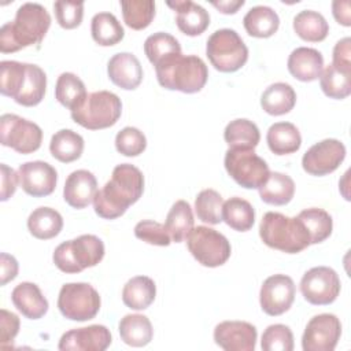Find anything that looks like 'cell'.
I'll return each instance as SVG.
<instances>
[{
	"instance_id": "6da1fadb",
	"label": "cell",
	"mask_w": 351,
	"mask_h": 351,
	"mask_svg": "<svg viewBox=\"0 0 351 351\" xmlns=\"http://www.w3.org/2000/svg\"><path fill=\"white\" fill-rule=\"evenodd\" d=\"M143 191L144 176L140 169L130 163H121L114 167L110 181L97 189L93 199L95 213L103 219H115L141 197Z\"/></svg>"
},
{
	"instance_id": "7a4b0ae2",
	"label": "cell",
	"mask_w": 351,
	"mask_h": 351,
	"mask_svg": "<svg viewBox=\"0 0 351 351\" xmlns=\"http://www.w3.org/2000/svg\"><path fill=\"white\" fill-rule=\"evenodd\" d=\"M51 26V15L38 3H25L15 14L12 22H5L0 29V51L16 52L26 47L38 45Z\"/></svg>"
},
{
	"instance_id": "3957f363",
	"label": "cell",
	"mask_w": 351,
	"mask_h": 351,
	"mask_svg": "<svg viewBox=\"0 0 351 351\" xmlns=\"http://www.w3.org/2000/svg\"><path fill=\"white\" fill-rule=\"evenodd\" d=\"M160 86L182 93L200 92L208 78V70L202 58L196 55L173 53L155 66Z\"/></svg>"
},
{
	"instance_id": "277c9868",
	"label": "cell",
	"mask_w": 351,
	"mask_h": 351,
	"mask_svg": "<svg viewBox=\"0 0 351 351\" xmlns=\"http://www.w3.org/2000/svg\"><path fill=\"white\" fill-rule=\"evenodd\" d=\"M259 236L267 247L287 254H298L311 244L310 236L298 217H287L276 211H269L262 217Z\"/></svg>"
},
{
	"instance_id": "5b68a950",
	"label": "cell",
	"mask_w": 351,
	"mask_h": 351,
	"mask_svg": "<svg viewBox=\"0 0 351 351\" xmlns=\"http://www.w3.org/2000/svg\"><path fill=\"white\" fill-rule=\"evenodd\" d=\"M104 243L95 234H81L60 243L52 255L55 266L63 273H80L93 267L104 258Z\"/></svg>"
},
{
	"instance_id": "8992f818",
	"label": "cell",
	"mask_w": 351,
	"mask_h": 351,
	"mask_svg": "<svg viewBox=\"0 0 351 351\" xmlns=\"http://www.w3.org/2000/svg\"><path fill=\"white\" fill-rule=\"evenodd\" d=\"M206 55L215 70L234 73L248 60V48L236 30L219 29L208 37Z\"/></svg>"
},
{
	"instance_id": "52a82bcc",
	"label": "cell",
	"mask_w": 351,
	"mask_h": 351,
	"mask_svg": "<svg viewBox=\"0 0 351 351\" xmlns=\"http://www.w3.org/2000/svg\"><path fill=\"white\" fill-rule=\"evenodd\" d=\"M121 114V99L110 90H99L88 93L84 104L71 112V119L85 129L99 130L115 125Z\"/></svg>"
},
{
	"instance_id": "ba28073f",
	"label": "cell",
	"mask_w": 351,
	"mask_h": 351,
	"mask_svg": "<svg viewBox=\"0 0 351 351\" xmlns=\"http://www.w3.org/2000/svg\"><path fill=\"white\" fill-rule=\"evenodd\" d=\"M100 306V295L90 284L67 282L59 291L58 308L67 319L89 321L97 315Z\"/></svg>"
},
{
	"instance_id": "9c48e42d",
	"label": "cell",
	"mask_w": 351,
	"mask_h": 351,
	"mask_svg": "<svg viewBox=\"0 0 351 351\" xmlns=\"http://www.w3.org/2000/svg\"><path fill=\"white\" fill-rule=\"evenodd\" d=\"M223 165L228 174L245 189H258L270 174L267 163L254 148H229Z\"/></svg>"
},
{
	"instance_id": "30bf717a",
	"label": "cell",
	"mask_w": 351,
	"mask_h": 351,
	"mask_svg": "<svg viewBox=\"0 0 351 351\" xmlns=\"http://www.w3.org/2000/svg\"><path fill=\"white\" fill-rule=\"evenodd\" d=\"M185 240L192 256L206 267L222 266L230 258L232 247L229 240L208 226L193 228Z\"/></svg>"
},
{
	"instance_id": "8fae6325",
	"label": "cell",
	"mask_w": 351,
	"mask_h": 351,
	"mask_svg": "<svg viewBox=\"0 0 351 351\" xmlns=\"http://www.w3.org/2000/svg\"><path fill=\"white\" fill-rule=\"evenodd\" d=\"M41 128L15 114H3L0 117V143L18 154L27 155L41 147Z\"/></svg>"
},
{
	"instance_id": "7c38bea8",
	"label": "cell",
	"mask_w": 351,
	"mask_h": 351,
	"mask_svg": "<svg viewBox=\"0 0 351 351\" xmlns=\"http://www.w3.org/2000/svg\"><path fill=\"white\" fill-rule=\"evenodd\" d=\"M340 278L328 266H315L307 270L300 280V292L310 304L326 306L333 303L340 293Z\"/></svg>"
},
{
	"instance_id": "4fadbf2b",
	"label": "cell",
	"mask_w": 351,
	"mask_h": 351,
	"mask_svg": "<svg viewBox=\"0 0 351 351\" xmlns=\"http://www.w3.org/2000/svg\"><path fill=\"white\" fill-rule=\"evenodd\" d=\"M341 336V324L335 314L314 315L306 325L302 336L304 351H333Z\"/></svg>"
},
{
	"instance_id": "5bb4252c",
	"label": "cell",
	"mask_w": 351,
	"mask_h": 351,
	"mask_svg": "<svg viewBox=\"0 0 351 351\" xmlns=\"http://www.w3.org/2000/svg\"><path fill=\"white\" fill-rule=\"evenodd\" d=\"M346 158V145L336 138H325L311 145L302 158V167L311 176L333 173Z\"/></svg>"
},
{
	"instance_id": "9a60e30c",
	"label": "cell",
	"mask_w": 351,
	"mask_h": 351,
	"mask_svg": "<svg viewBox=\"0 0 351 351\" xmlns=\"http://www.w3.org/2000/svg\"><path fill=\"white\" fill-rule=\"evenodd\" d=\"M295 282L289 276L273 274L267 277L261 287V308L267 315H281L291 308L295 300Z\"/></svg>"
},
{
	"instance_id": "2e32d148",
	"label": "cell",
	"mask_w": 351,
	"mask_h": 351,
	"mask_svg": "<svg viewBox=\"0 0 351 351\" xmlns=\"http://www.w3.org/2000/svg\"><path fill=\"white\" fill-rule=\"evenodd\" d=\"M19 185L25 193L33 197L51 195L58 182V173L53 166L44 160H32L22 163L18 169Z\"/></svg>"
},
{
	"instance_id": "e0dca14e",
	"label": "cell",
	"mask_w": 351,
	"mask_h": 351,
	"mask_svg": "<svg viewBox=\"0 0 351 351\" xmlns=\"http://www.w3.org/2000/svg\"><path fill=\"white\" fill-rule=\"evenodd\" d=\"M112 341L111 332L104 325L75 328L62 335L58 348L60 351H104Z\"/></svg>"
},
{
	"instance_id": "ac0fdd59",
	"label": "cell",
	"mask_w": 351,
	"mask_h": 351,
	"mask_svg": "<svg viewBox=\"0 0 351 351\" xmlns=\"http://www.w3.org/2000/svg\"><path fill=\"white\" fill-rule=\"evenodd\" d=\"M256 328L245 321H223L214 329V341L226 351H254Z\"/></svg>"
},
{
	"instance_id": "d6986e66",
	"label": "cell",
	"mask_w": 351,
	"mask_h": 351,
	"mask_svg": "<svg viewBox=\"0 0 351 351\" xmlns=\"http://www.w3.org/2000/svg\"><path fill=\"white\" fill-rule=\"evenodd\" d=\"M97 192V180L93 173L80 169L69 174L63 188L64 202L77 210L85 208L93 203L95 195Z\"/></svg>"
},
{
	"instance_id": "ffe728a7",
	"label": "cell",
	"mask_w": 351,
	"mask_h": 351,
	"mask_svg": "<svg viewBox=\"0 0 351 351\" xmlns=\"http://www.w3.org/2000/svg\"><path fill=\"white\" fill-rule=\"evenodd\" d=\"M107 74L114 85L125 90L136 89L143 81L141 63L130 52L115 53L108 60Z\"/></svg>"
},
{
	"instance_id": "44dd1931",
	"label": "cell",
	"mask_w": 351,
	"mask_h": 351,
	"mask_svg": "<svg viewBox=\"0 0 351 351\" xmlns=\"http://www.w3.org/2000/svg\"><path fill=\"white\" fill-rule=\"evenodd\" d=\"M288 71L302 82H311L319 78L324 70V56L315 48L299 47L288 56Z\"/></svg>"
},
{
	"instance_id": "7402d4cb",
	"label": "cell",
	"mask_w": 351,
	"mask_h": 351,
	"mask_svg": "<svg viewBox=\"0 0 351 351\" xmlns=\"http://www.w3.org/2000/svg\"><path fill=\"white\" fill-rule=\"evenodd\" d=\"M177 12L176 23L186 36H199L210 25V14L202 5L191 0H176L166 3Z\"/></svg>"
},
{
	"instance_id": "603a6c76",
	"label": "cell",
	"mask_w": 351,
	"mask_h": 351,
	"mask_svg": "<svg viewBox=\"0 0 351 351\" xmlns=\"http://www.w3.org/2000/svg\"><path fill=\"white\" fill-rule=\"evenodd\" d=\"M11 300L16 310L29 319H38L48 311V300L34 282L18 284L11 292Z\"/></svg>"
},
{
	"instance_id": "cb8c5ba5",
	"label": "cell",
	"mask_w": 351,
	"mask_h": 351,
	"mask_svg": "<svg viewBox=\"0 0 351 351\" xmlns=\"http://www.w3.org/2000/svg\"><path fill=\"white\" fill-rule=\"evenodd\" d=\"M266 141L269 149L276 155H288L296 152L302 145V136L299 129L291 122H276L267 133Z\"/></svg>"
},
{
	"instance_id": "d4e9b609",
	"label": "cell",
	"mask_w": 351,
	"mask_h": 351,
	"mask_svg": "<svg viewBox=\"0 0 351 351\" xmlns=\"http://www.w3.org/2000/svg\"><path fill=\"white\" fill-rule=\"evenodd\" d=\"M243 25L250 36L256 38H267L277 32L280 18L271 7L255 5L244 15Z\"/></svg>"
},
{
	"instance_id": "484cf974",
	"label": "cell",
	"mask_w": 351,
	"mask_h": 351,
	"mask_svg": "<svg viewBox=\"0 0 351 351\" xmlns=\"http://www.w3.org/2000/svg\"><path fill=\"white\" fill-rule=\"evenodd\" d=\"M156 296V285L147 276H136L130 278L122 289V302L132 310L148 308Z\"/></svg>"
},
{
	"instance_id": "4316f807",
	"label": "cell",
	"mask_w": 351,
	"mask_h": 351,
	"mask_svg": "<svg viewBox=\"0 0 351 351\" xmlns=\"http://www.w3.org/2000/svg\"><path fill=\"white\" fill-rule=\"evenodd\" d=\"M122 341L132 347H144L154 337V329L149 318L143 314H126L118 324Z\"/></svg>"
},
{
	"instance_id": "83f0119b",
	"label": "cell",
	"mask_w": 351,
	"mask_h": 351,
	"mask_svg": "<svg viewBox=\"0 0 351 351\" xmlns=\"http://www.w3.org/2000/svg\"><path fill=\"white\" fill-rule=\"evenodd\" d=\"M295 104L296 93L287 82H274L269 85L261 96V106L263 111L274 117L288 114Z\"/></svg>"
},
{
	"instance_id": "f1b7e54d",
	"label": "cell",
	"mask_w": 351,
	"mask_h": 351,
	"mask_svg": "<svg viewBox=\"0 0 351 351\" xmlns=\"http://www.w3.org/2000/svg\"><path fill=\"white\" fill-rule=\"evenodd\" d=\"M261 199L271 206L288 204L295 195L293 180L280 171H270L267 180L258 188Z\"/></svg>"
},
{
	"instance_id": "f546056e",
	"label": "cell",
	"mask_w": 351,
	"mask_h": 351,
	"mask_svg": "<svg viewBox=\"0 0 351 351\" xmlns=\"http://www.w3.org/2000/svg\"><path fill=\"white\" fill-rule=\"evenodd\" d=\"M88 92L84 81L74 73H62L55 85V99L71 112L78 110L86 100Z\"/></svg>"
},
{
	"instance_id": "4dcf8cb0",
	"label": "cell",
	"mask_w": 351,
	"mask_h": 351,
	"mask_svg": "<svg viewBox=\"0 0 351 351\" xmlns=\"http://www.w3.org/2000/svg\"><path fill=\"white\" fill-rule=\"evenodd\" d=\"M63 228V218L55 208L38 207L33 210L27 218V229L30 234L40 240L53 239Z\"/></svg>"
},
{
	"instance_id": "1f68e13d",
	"label": "cell",
	"mask_w": 351,
	"mask_h": 351,
	"mask_svg": "<svg viewBox=\"0 0 351 351\" xmlns=\"http://www.w3.org/2000/svg\"><path fill=\"white\" fill-rule=\"evenodd\" d=\"M49 151L62 163L74 162L82 155L84 138L71 129H60L51 137Z\"/></svg>"
},
{
	"instance_id": "d6a6232c",
	"label": "cell",
	"mask_w": 351,
	"mask_h": 351,
	"mask_svg": "<svg viewBox=\"0 0 351 351\" xmlns=\"http://www.w3.org/2000/svg\"><path fill=\"white\" fill-rule=\"evenodd\" d=\"M293 30L304 41L319 43L326 38L329 25L322 14L313 10H303L293 18Z\"/></svg>"
},
{
	"instance_id": "836d02e7",
	"label": "cell",
	"mask_w": 351,
	"mask_h": 351,
	"mask_svg": "<svg viewBox=\"0 0 351 351\" xmlns=\"http://www.w3.org/2000/svg\"><path fill=\"white\" fill-rule=\"evenodd\" d=\"M47 75L44 70L37 64L26 63V78L21 92L14 99L18 104L25 107H33L41 103L45 96Z\"/></svg>"
},
{
	"instance_id": "e575fe53",
	"label": "cell",
	"mask_w": 351,
	"mask_h": 351,
	"mask_svg": "<svg viewBox=\"0 0 351 351\" xmlns=\"http://www.w3.org/2000/svg\"><path fill=\"white\" fill-rule=\"evenodd\" d=\"M193 223L195 218L191 204L186 200H177L169 210L163 225L167 229L171 241L181 243L193 229Z\"/></svg>"
},
{
	"instance_id": "d590c367",
	"label": "cell",
	"mask_w": 351,
	"mask_h": 351,
	"mask_svg": "<svg viewBox=\"0 0 351 351\" xmlns=\"http://www.w3.org/2000/svg\"><path fill=\"white\" fill-rule=\"evenodd\" d=\"M222 221L237 232H247L254 226L255 210L248 200L233 196L223 202Z\"/></svg>"
},
{
	"instance_id": "8d00e7d4",
	"label": "cell",
	"mask_w": 351,
	"mask_h": 351,
	"mask_svg": "<svg viewBox=\"0 0 351 351\" xmlns=\"http://www.w3.org/2000/svg\"><path fill=\"white\" fill-rule=\"evenodd\" d=\"M92 38L101 47H111L122 41L125 30L111 12H97L90 21Z\"/></svg>"
},
{
	"instance_id": "74e56055",
	"label": "cell",
	"mask_w": 351,
	"mask_h": 351,
	"mask_svg": "<svg viewBox=\"0 0 351 351\" xmlns=\"http://www.w3.org/2000/svg\"><path fill=\"white\" fill-rule=\"evenodd\" d=\"M223 138L229 148H255L259 144L261 133L252 121L237 118L226 125Z\"/></svg>"
},
{
	"instance_id": "f35d334b",
	"label": "cell",
	"mask_w": 351,
	"mask_h": 351,
	"mask_svg": "<svg viewBox=\"0 0 351 351\" xmlns=\"http://www.w3.org/2000/svg\"><path fill=\"white\" fill-rule=\"evenodd\" d=\"M298 218L304 225L311 244H318L326 240L333 229V221L328 211L318 207L306 208L299 213Z\"/></svg>"
},
{
	"instance_id": "ab89813d",
	"label": "cell",
	"mask_w": 351,
	"mask_h": 351,
	"mask_svg": "<svg viewBox=\"0 0 351 351\" xmlns=\"http://www.w3.org/2000/svg\"><path fill=\"white\" fill-rule=\"evenodd\" d=\"M122 16L126 26L134 30L148 27L155 16V1L152 0H122Z\"/></svg>"
},
{
	"instance_id": "60d3db41",
	"label": "cell",
	"mask_w": 351,
	"mask_h": 351,
	"mask_svg": "<svg viewBox=\"0 0 351 351\" xmlns=\"http://www.w3.org/2000/svg\"><path fill=\"white\" fill-rule=\"evenodd\" d=\"M319 85L322 92L330 99H346L351 93V82H350V71H344L336 69L332 63L328 64L321 75Z\"/></svg>"
},
{
	"instance_id": "b9f144b4",
	"label": "cell",
	"mask_w": 351,
	"mask_h": 351,
	"mask_svg": "<svg viewBox=\"0 0 351 351\" xmlns=\"http://www.w3.org/2000/svg\"><path fill=\"white\" fill-rule=\"evenodd\" d=\"M223 199L215 189H203L195 199V211L200 221L208 225L222 222Z\"/></svg>"
},
{
	"instance_id": "7bdbcfd3",
	"label": "cell",
	"mask_w": 351,
	"mask_h": 351,
	"mask_svg": "<svg viewBox=\"0 0 351 351\" xmlns=\"http://www.w3.org/2000/svg\"><path fill=\"white\" fill-rule=\"evenodd\" d=\"M144 52L148 60L156 66L162 59L181 52V45L178 40L165 32H158L147 37L144 41Z\"/></svg>"
},
{
	"instance_id": "ee69618b",
	"label": "cell",
	"mask_w": 351,
	"mask_h": 351,
	"mask_svg": "<svg viewBox=\"0 0 351 351\" xmlns=\"http://www.w3.org/2000/svg\"><path fill=\"white\" fill-rule=\"evenodd\" d=\"M26 78V63L16 60H3L0 63V92L15 99Z\"/></svg>"
},
{
	"instance_id": "f6af8a7d",
	"label": "cell",
	"mask_w": 351,
	"mask_h": 351,
	"mask_svg": "<svg viewBox=\"0 0 351 351\" xmlns=\"http://www.w3.org/2000/svg\"><path fill=\"white\" fill-rule=\"evenodd\" d=\"M261 348L263 351H292L293 333L284 324L269 325L262 333Z\"/></svg>"
},
{
	"instance_id": "bcb514c9",
	"label": "cell",
	"mask_w": 351,
	"mask_h": 351,
	"mask_svg": "<svg viewBox=\"0 0 351 351\" xmlns=\"http://www.w3.org/2000/svg\"><path fill=\"white\" fill-rule=\"evenodd\" d=\"M115 148L125 156H138L147 148V138L137 128L126 126L117 133Z\"/></svg>"
},
{
	"instance_id": "7dc6e473",
	"label": "cell",
	"mask_w": 351,
	"mask_h": 351,
	"mask_svg": "<svg viewBox=\"0 0 351 351\" xmlns=\"http://www.w3.org/2000/svg\"><path fill=\"white\" fill-rule=\"evenodd\" d=\"M134 236L148 244L167 247L171 243V237L163 223L152 219H144L136 223Z\"/></svg>"
},
{
	"instance_id": "c3c4849f",
	"label": "cell",
	"mask_w": 351,
	"mask_h": 351,
	"mask_svg": "<svg viewBox=\"0 0 351 351\" xmlns=\"http://www.w3.org/2000/svg\"><path fill=\"white\" fill-rule=\"evenodd\" d=\"M55 18L63 29H75L84 18V1H55Z\"/></svg>"
},
{
	"instance_id": "681fc988",
	"label": "cell",
	"mask_w": 351,
	"mask_h": 351,
	"mask_svg": "<svg viewBox=\"0 0 351 351\" xmlns=\"http://www.w3.org/2000/svg\"><path fill=\"white\" fill-rule=\"evenodd\" d=\"M19 318L16 314L1 308L0 310V346L1 348H7L10 344L12 346L14 339L19 332Z\"/></svg>"
},
{
	"instance_id": "f907efd6",
	"label": "cell",
	"mask_w": 351,
	"mask_h": 351,
	"mask_svg": "<svg viewBox=\"0 0 351 351\" xmlns=\"http://www.w3.org/2000/svg\"><path fill=\"white\" fill-rule=\"evenodd\" d=\"M0 200L7 202L16 191L19 185V176L18 171H15L12 167L7 166L5 163L0 165Z\"/></svg>"
},
{
	"instance_id": "816d5d0a",
	"label": "cell",
	"mask_w": 351,
	"mask_h": 351,
	"mask_svg": "<svg viewBox=\"0 0 351 351\" xmlns=\"http://www.w3.org/2000/svg\"><path fill=\"white\" fill-rule=\"evenodd\" d=\"M332 64L336 69L351 73V38L344 37L335 44Z\"/></svg>"
},
{
	"instance_id": "f5cc1de1",
	"label": "cell",
	"mask_w": 351,
	"mask_h": 351,
	"mask_svg": "<svg viewBox=\"0 0 351 351\" xmlns=\"http://www.w3.org/2000/svg\"><path fill=\"white\" fill-rule=\"evenodd\" d=\"M18 262L16 259L7 254V252H1L0 254V285H5L7 282L12 281L16 276H18Z\"/></svg>"
},
{
	"instance_id": "db71d44e",
	"label": "cell",
	"mask_w": 351,
	"mask_h": 351,
	"mask_svg": "<svg viewBox=\"0 0 351 351\" xmlns=\"http://www.w3.org/2000/svg\"><path fill=\"white\" fill-rule=\"evenodd\" d=\"M350 1L348 0H335L332 3V14L337 23L343 26H351V11H350Z\"/></svg>"
},
{
	"instance_id": "11a10c76",
	"label": "cell",
	"mask_w": 351,
	"mask_h": 351,
	"mask_svg": "<svg viewBox=\"0 0 351 351\" xmlns=\"http://www.w3.org/2000/svg\"><path fill=\"white\" fill-rule=\"evenodd\" d=\"M244 0H219V1H211V5H214L219 12L222 14H236L240 7L244 5Z\"/></svg>"
}]
</instances>
